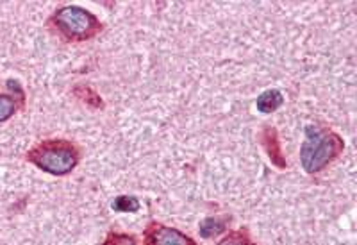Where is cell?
Instances as JSON below:
<instances>
[{"label": "cell", "mask_w": 357, "mask_h": 245, "mask_svg": "<svg viewBox=\"0 0 357 245\" xmlns=\"http://www.w3.org/2000/svg\"><path fill=\"white\" fill-rule=\"evenodd\" d=\"M25 158L29 163H33L34 167L47 172L50 176L65 177L72 174L81 163V149L77 147V143L65 138L43 140L36 143L25 154Z\"/></svg>", "instance_id": "6da1fadb"}, {"label": "cell", "mask_w": 357, "mask_h": 245, "mask_svg": "<svg viewBox=\"0 0 357 245\" xmlns=\"http://www.w3.org/2000/svg\"><path fill=\"white\" fill-rule=\"evenodd\" d=\"M345 149V142L333 129L320 126L305 127V140L301 147V163L307 174L314 176L329 167Z\"/></svg>", "instance_id": "7a4b0ae2"}, {"label": "cell", "mask_w": 357, "mask_h": 245, "mask_svg": "<svg viewBox=\"0 0 357 245\" xmlns=\"http://www.w3.org/2000/svg\"><path fill=\"white\" fill-rule=\"evenodd\" d=\"M49 24L65 41H88L102 33L104 24L81 6H63L50 17Z\"/></svg>", "instance_id": "3957f363"}, {"label": "cell", "mask_w": 357, "mask_h": 245, "mask_svg": "<svg viewBox=\"0 0 357 245\" xmlns=\"http://www.w3.org/2000/svg\"><path fill=\"white\" fill-rule=\"evenodd\" d=\"M143 245H197V242L178 229L152 221L143 231Z\"/></svg>", "instance_id": "277c9868"}, {"label": "cell", "mask_w": 357, "mask_h": 245, "mask_svg": "<svg viewBox=\"0 0 357 245\" xmlns=\"http://www.w3.org/2000/svg\"><path fill=\"white\" fill-rule=\"evenodd\" d=\"M9 82V94H0V124L8 122L11 117H15L18 110L24 106L25 94L22 86L15 79H8Z\"/></svg>", "instance_id": "5b68a950"}, {"label": "cell", "mask_w": 357, "mask_h": 245, "mask_svg": "<svg viewBox=\"0 0 357 245\" xmlns=\"http://www.w3.org/2000/svg\"><path fill=\"white\" fill-rule=\"evenodd\" d=\"M261 142H263L264 149H266L268 156H270V160L275 167L279 168H286V160L284 156H282V149L279 145V136H277L275 127L266 126L263 131V136H261Z\"/></svg>", "instance_id": "8992f818"}, {"label": "cell", "mask_w": 357, "mask_h": 245, "mask_svg": "<svg viewBox=\"0 0 357 245\" xmlns=\"http://www.w3.org/2000/svg\"><path fill=\"white\" fill-rule=\"evenodd\" d=\"M232 218L231 217H207L200 222L199 225V233L202 238H215L223 235L231 225Z\"/></svg>", "instance_id": "52a82bcc"}, {"label": "cell", "mask_w": 357, "mask_h": 245, "mask_svg": "<svg viewBox=\"0 0 357 245\" xmlns=\"http://www.w3.org/2000/svg\"><path fill=\"white\" fill-rule=\"evenodd\" d=\"M282 104H284V95L280 94L279 90L263 91V94H261L256 101L257 111H261V113H264V114L273 113V111L279 110Z\"/></svg>", "instance_id": "ba28073f"}, {"label": "cell", "mask_w": 357, "mask_h": 245, "mask_svg": "<svg viewBox=\"0 0 357 245\" xmlns=\"http://www.w3.org/2000/svg\"><path fill=\"white\" fill-rule=\"evenodd\" d=\"M216 245H257V244L252 240L248 229L241 228V229H236V231H231L227 237L222 238Z\"/></svg>", "instance_id": "9c48e42d"}, {"label": "cell", "mask_w": 357, "mask_h": 245, "mask_svg": "<svg viewBox=\"0 0 357 245\" xmlns=\"http://www.w3.org/2000/svg\"><path fill=\"white\" fill-rule=\"evenodd\" d=\"M111 208L120 213H136L139 209V200L132 195H120L113 200Z\"/></svg>", "instance_id": "30bf717a"}, {"label": "cell", "mask_w": 357, "mask_h": 245, "mask_svg": "<svg viewBox=\"0 0 357 245\" xmlns=\"http://www.w3.org/2000/svg\"><path fill=\"white\" fill-rule=\"evenodd\" d=\"M100 245H138V242H136V238H134L132 235L109 231Z\"/></svg>", "instance_id": "8fae6325"}]
</instances>
